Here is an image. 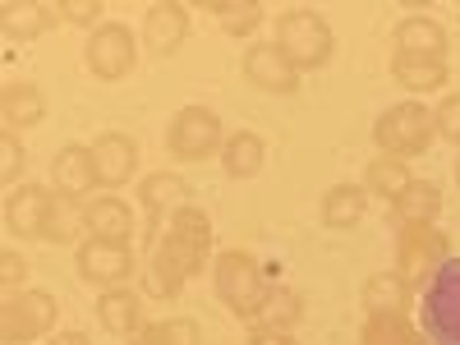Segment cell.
I'll use <instances>...</instances> for the list:
<instances>
[{
    "label": "cell",
    "instance_id": "10",
    "mask_svg": "<svg viewBox=\"0 0 460 345\" xmlns=\"http://www.w3.org/2000/svg\"><path fill=\"white\" fill-rule=\"evenodd\" d=\"M79 272L97 286H120L134 272V253L129 244H111V240H84L79 244Z\"/></svg>",
    "mask_w": 460,
    "mask_h": 345
},
{
    "label": "cell",
    "instance_id": "21",
    "mask_svg": "<svg viewBox=\"0 0 460 345\" xmlns=\"http://www.w3.org/2000/svg\"><path fill=\"white\" fill-rule=\"evenodd\" d=\"M438 208H442V194H438L433 180H414L405 194L396 199V217H401L405 226H433Z\"/></svg>",
    "mask_w": 460,
    "mask_h": 345
},
{
    "label": "cell",
    "instance_id": "22",
    "mask_svg": "<svg viewBox=\"0 0 460 345\" xmlns=\"http://www.w3.org/2000/svg\"><path fill=\"white\" fill-rule=\"evenodd\" d=\"M221 162H226V171L235 175V180L258 175V171H262V138H258V134H249V129L230 134V138H226V147H221Z\"/></svg>",
    "mask_w": 460,
    "mask_h": 345
},
{
    "label": "cell",
    "instance_id": "18",
    "mask_svg": "<svg viewBox=\"0 0 460 345\" xmlns=\"http://www.w3.org/2000/svg\"><path fill=\"white\" fill-rule=\"evenodd\" d=\"M88 230H93V240L129 244V235H134V212H129L120 199H97V203H88Z\"/></svg>",
    "mask_w": 460,
    "mask_h": 345
},
{
    "label": "cell",
    "instance_id": "33",
    "mask_svg": "<svg viewBox=\"0 0 460 345\" xmlns=\"http://www.w3.org/2000/svg\"><path fill=\"white\" fill-rule=\"evenodd\" d=\"M19 166H23V147H19V134H14V129H5V134H0V180H5V184H14Z\"/></svg>",
    "mask_w": 460,
    "mask_h": 345
},
{
    "label": "cell",
    "instance_id": "26",
    "mask_svg": "<svg viewBox=\"0 0 460 345\" xmlns=\"http://www.w3.org/2000/svg\"><path fill=\"white\" fill-rule=\"evenodd\" d=\"M405 295H410V286H405L396 272L373 277V281H368V314H373V318H401V314H405Z\"/></svg>",
    "mask_w": 460,
    "mask_h": 345
},
{
    "label": "cell",
    "instance_id": "25",
    "mask_svg": "<svg viewBox=\"0 0 460 345\" xmlns=\"http://www.w3.org/2000/svg\"><path fill=\"white\" fill-rule=\"evenodd\" d=\"M392 74H396V84H405L410 93H429V88L447 84V65L442 60H419V56H396Z\"/></svg>",
    "mask_w": 460,
    "mask_h": 345
},
{
    "label": "cell",
    "instance_id": "30",
    "mask_svg": "<svg viewBox=\"0 0 460 345\" xmlns=\"http://www.w3.org/2000/svg\"><path fill=\"white\" fill-rule=\"evenodd\" d=\"M258 318H262L258 327H281V332H286V327L299 318V295H295V290H272Z\"/></svg>",
    "mask_w": 460,
    "mask_h": 345
},
{
    "label": "cell",
    "instance_id": "6",
    "mask_svg": "<svg viewBox=\"0 0 460 345\" xmlns=\"http://www.w3.org/2000/svg\"><path fill=\"white\" fill-rule=\"evenodd\" d=\"M447 240L438 235L433 226H401V240H396V272L410 290H424L433 281V272L447 262Z\"/></svg>",
    "mask_w": 460,
    "mask_h": 345
},
{
    "label": "cell",
    "instance_id": "14",
    "mask_svg": "<svg viewBox=\"0 0 460 345\" xmlns=\"http://www.w3.org/2000/svg\"><path fill=\"white\" fill-rule=\"evenodd\" d=\"M51 180L65 199H88V189H97V166H93V147L69 143L56 152L51 162Z\"/></svg>",
    "mask_w": 460,
    "mask_h": 345
},
{
    "label": "cell",
    "instance_id": "39",
    "mask_svg": "<svg viewBox=\"0 0 460 345\" xmlns=\"http://www.w3.org/2000/svg\"><path fill=\"white\" fill-rule=\"evenodd\" d=\"M51 345H88V336L84 332H60V336H51Z\"/></svg>",
    "mask_w": 460,
    "mask_h": 345
},
{
    "label": "cell",
    "instance_id": "3",
    "mask_svg": "<svg viewBox=\"0 0 460 345\" xmlns=\"http://www.w3.org/2000/svg\"><path fill=\"white\" fill-rule=\"evenodd\" d=\"M433 134H438V115L429 106H419V102H401L392 111H382L377 125H373V138L382 147V157H396V162L419 157Z\"/></svg>",
    "mask_w": 460,
    "mask_h": 345
},
{
    "label": "cell",
    "instance_id": "28",
    "mask_svg": "<svg viewBox=\"0 0 460 345\" xmlns=\"http://www.w3.org/2000/svg\"><path fill=\"white\" fill-rule=\"evenodd\" d=\"M414 184V175H410V166L405 162H396V157H373V166H368V180H364V189H377L382 199H401L405 189Z\"/></svg>",
    "mask_w": 460,
    "mask_h": 345
},
{
    "label": "cell",
    "instance_id": "9",
    "mask_svg": "<svg viewBox=\"0 0 460 345\" xmlns=\"http://www.w3.org/2000/svg\"><path fill=\"white\" fill-rule=\"evenodd\" d=\"M84 56H88V69L97 74V79H125V74L134 69L138 47H134V32L125 23H102V28L88 32Z\"/></svg>",
    "mask_w": 460,
    "mask_h": 345
},
{
    "label": "cell",
    "instance_id": "23",
    "mask_svg": "<svg viewBox=\"0 0 460 345\" xmlns=\"http://www.w3.org/2000/svg\"><path fill=\"white\" fill-rule=\"evenodd\" d=\"M364 217V189L359 184H336L332 194L323 199V221L332 230H350Z\"/></svg>",
    "mask_w": 460,
    "mask_h": 345
},
{
    "label": "cell",
    "instance_id": "40",
    "mask_svg": "<svg viewBox=\"0 0 460 345\" xmlns=\"http://www.w3.org/2000/svg\"><path fill=\"white\" fill-rule=\"evenodd\" d=\"M456 180H460V162H456Z\"/></svg>",
    "mask_w": 460,
    "mask_h": 345
},
{
    "label": "cell",
    "instance_id": "31",
    "mask_svg": "<svg viewBox=\"0 0 460 345\" xmlns=\"http://www.w3.org/2000/svg\"><path fill=\"white\" fill-rule=\"evenodd\" d=\"M368 345H429L424 336H414L405 318H373L368 323Z\"/></svg>",
    "mask_w": 460,
    "mask_h": 345
},
{
    "label": "cell",
    "instance_id": "36",
    "mask_svg": "<svg viewBox=\"0 0 460 345\" xmlns=\"http://www.w3.org/2000/svg\"><path fill=\"white\" fill-rule=\"evenodd\" d=\"M23 277H28V262H23V253L5 249V253H0V281H5V290L23 286Z\"/></svg>",
    "mask_w": 460,
    "mask_h": 345
},
{
    "label": "cell",
    "instance_id": "13",
    "mask_svg": "<svg viewBox=\"0 0 460 345\" xmlns=\"http://www.w3.org/2000/svg\"><path fill=\"white\" fill-rule=\"evenodd\" d=\"M51 199H56V194H47V189H37V184H23V189H14V194H10V203H5V226L14 230V235H28V240L47 235Z\"/></svg>",
    "mask_w": 460,
    "mask_h": 345
},
{
    "label": "cell",
    "instance_id": "20",
    "mask_svg": "<svg viewBox=\"0 0 460 345\" xmlns=\"http://www.w3.org/2000/svg\"><path fill=\"white\" fill-rule=\"evenodd\" d=\"M0 115H5V129H23V125H37L47 115V102L42 93H37L32 84H5V93H0Z\"/></svg>",
    "mask_w": 460,
    "mask_h": 345
},
{
    "label": "cell",
    "instance_id": "17",
    "mask_svg": "<svg viewBox=\"0 0 460 345\" xmlns=\"http://www.w3.org/2000/svg\"><path fill=\"white\" fill-rule=\"evenodd\" d=\"M97 318H102V327L111 332V336H138L143 332V304H138V295L134 290H106L102 299H97Z\"/></svg>",
    "mask_w": 460,
    "mask_h": 345
},
{
    "label": "cell",
    "instance_id": "34",
    "mask_svg": "<svg viewBox=\"0 0 460 345\" xmlns=\"http://www.w3.org/2000/svg\"><path fill=\"white\" fill-rule=\"evenodd\" d=\"M60 19L84 23V28H102V5H93V0H69V5H60Z\"/></svg>",
    "mask_w": 460,
    "mask_h": 345
},
{
    "label": "cell",
    "instance_id": "38",
    "mask_svg": "<svg viewBox=\"0 0 460 345\" xmlns=\"http://www.w3.org/2000/svg\"><path fill=\"white\" fill-rule=\"evenodd\" d=\"M129 345H162V336H157V323H152V327H143L138 336H129Z\"/></svg>",
    "mask_w": 460,
    "mask_h": 345
},
{
    "label": "cell",
    "instance_id": "27",
    "mask_svg": "<svg viewBox=\"0 0 460 345\" xmlns=\"http://www.w3.org/2000/svg\"><path fill=\"white\" fill-rule=\"evenodd\" d=\"M0 23H5V32L19 37V42H32V37H42L56 23V10H47V5H5Z\"/></svg>",
    "mask_w": 460,
    "mask_h": 345
},
{
    "label": "cell",
    "instance_id": "19",
    "mask_svg": "<svg viewBox=\"0 0 460 345\" xmlns=\"http://www.w3.org/2000/svg\"><path fill=\"white\" fill-rule=\"evenodd\" d=\"M143 37H147V47L152 51H175L184 37H189V14L180 5H152L147 10V23H143Z\"/></svg>",
    "mask_w": 460,
    "mask_h": 345
},
{
    "label": "cell",
    "instance_id": "32",
    "mask_svg": "<svg viewBox=\"0 0 460 345\" xmlns=\"http://www.w3.org/2000/svg\"><path fill=\"white\" fill-rule=\"evenodd\" d=\"M157 336H162V345H203L194 318H166V323H157Z\"/></svg>",
    "mask_w": 460,
    "mask_h": 345
},
{
    "label": "cell",
    "instance_id": "37",
    "mask_svg": "<svg viewBox=\"0 0 460 345\" xmlns=\"http://www.w3.org/2000/svg\"><path fill=\"white\" fill-rule=\"evenodd\" d=\"M249 345H299L290 332H281V327H253L249 332Z\"/></svg>",
    "mask_w": 460,
    "mask_h": 345
},
{
    "label": "cell",
    "instance_id": "24",
    "mask_svg": "<svg viewBox=\"0 0 460 345\" xmlns=\"http://www.w3.org/2000/svg\"><path fill=\"white\" fill-rule=\"evenodd\" d=\"M79 230H88V208H79V199H65V194H56L51 199V217H47V235L42 240H51V244H69Z\"/></svg>",
    "mask_w": 460,
    "mask_h": 345
},
{
    "label": "cell",
    "instance_id": "35",
    "mask_svg": "<svg viewBox=\"0 0 460 345\" xmlns=\"http://www.w3.org/2000/svg\"><path fill=\"white\" fill-rule=\"evenodd\" d=\"M433 115H438V134H442V138H451V143H460V93H456V97H447Z\"/></svg>",
    "mask_w": 460,
    "mask_h": 345
},
{
    "label": "cell",
    "instance_id": "8",
    "mask_svg": "<svg viewBox=\"0 0 460 345\" xmlns=\"http://www.w3.org/2000/svg\"><path fill=\"white\" fill-rule=\"evenodd\" d=\"M166 143H171L175 157H184V162L212 157V152L221 147V115H217L212 106H184V111L175 115Z\"/></svg>",
    "mask_w": 460,
    "mask_h": 345
},
{
    "label": "cell",
    "instance_id": "16",
    "mask_svg": "<svg viewBox=\"0 0 460 345\" xmlns=\"http://www.w3.org/2000/svg\"><path fill=\"white\" fill-rule=\"evenodd\" d=\"M447 51V28L424 19V14H414L396 28V56H419V60H442Z\"/></svg>",
    "mask_w": 460,
    "mask_h": 345
},
{
    "label": "cell",
    "instance_id": "12",
    "mask_svg": "<svg viewBox=\"0 0 460 345\" xmlns=\"http://www.w3.org/2000/svg\"><path fill=\"white\" fill-rule=\"evenodd\" d=\"M244 74H249V84H258V88H267V93H295V88H299V69L286 60V51H281L277 42L249 47Z\"/></svg>",
    "mask_w": 460,
    "mask_h": 345
},
{
    "label": "cell",
    "instance_id": "5",
    "mask_svg": "<svg viewBox=\"0 0 460 345\" xmlns=\"http://www.w3.org/2000/svg\"><path fill=\"white\" fill-rule=\"evenodd\" d=\"M277 47L286 51L295 69H314L332 56V28L314 10H290L277 19Z\"/></svg>",
    "mask_w": 460,
    "mask_h": 345
},
{
    "label": "cell",
    "instance_id": "15",
    "mask_svg": "<svg viewBox=\"0 0 460 345\" xmlns=\"http://www.w3.org/2000/svg\"><path fill=\"white\" fill-rule=\"evenodd\" d=\"M134 162H138V147L129 134H102L93 143V166H97V184L115 189L134 175Z\"/></svg>",
    "mask_w": 460,
    "mask_h": 345
},
{
    "label": "cell",
    "instance_id": "1",
    "mask_svg": "<svg viewBox=\"0 0 460 345\" xmlns=\"http://www.w3.org/2000/svg\"><path fill=\"white\" fill-rule=\"evenodd\" d=\"M152 240V253H147V290L157 299H175L180 286L199 272L208 262V249H212V221L199 212V208H184L175 212Z\"/></svg>",
    "mask_w": 460,
    "mask_h": 345
},
{
    "label": "cell",
    "instance_id": "29",
    "mask_svg": "<svg viewBox=\"0 0 460 345\" xmlns=\"http://www.w3.org/2000/svg\"><path fill=\"white\" fill-rule=\"evenodd\" d=\"M212 10H217V19L230 37H249L262 19V10L253 5V0H221V5H212Z\"/></svg>",
    "mask_w": 460,
    "mask_h": 345
},
{
    "label": "cell",
    "instance_id": "11",
    "mask_svg": "<svg viewBox=\"0 0 460 345\" xmlns=\"http://www.w3.org/2000/svg\"><path fill=\"white\" fill-rule=\"evenodd\" d=\"M138 199H143V212H147V235H157V230H162L175 212L189 208V203H184V199H189V189H184L180 175L157 171V175H147V180H143Z\"/></svg>",
    "mask_w": 460,
    "mask_h": 345
},
{
    "label": "cell",
    "instance_id": "7",
    "mask_svg": "<svg viewBox=\"0 0 460 345\" xmlns=\"http://www.w3.org/2000/svg\"><path fill=\"white\" fill-rule=\"evenodd\" d=\"M51 327H56V295H47V290H19L0 304V332H5L10 345L47 336Z\"/></svg>",
    "mask_w": 460,
    "mask_h": 345
},
{
    "label": "cell",
    "instance_id": "4",
    "mask_svg": "<svg viewBox=\"0 0 460 345\" xmlns=\"http://www.w3.org/2000/svg\"><path fill=\"white\" fill-rule=\"evenodd\" d=\"M217 295L226 299V309H230V314L258 318L272 290H267L262 267H258L249 253H235V249H230V253L217 258Z\"/></svg>",
    "mask_w": 460,
    "mask_h": 345
},
{
    "label": "cell",
    "instance_id": "2",
    "mask_svg": "<svg viewBox=\"0 0 460 345\" xmlns=\"http://www.w3.org/2000/svg\"><path fill=\"white\" fill-rule=\"evenodd\" d=\"M419 318L433 345H460V258H447L419 295Z\"/></svg>",
    "mask_w": 460,
    "mask_h": 345
}]
</instances>
